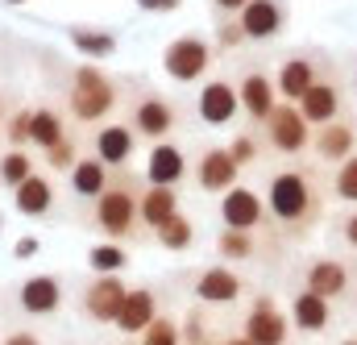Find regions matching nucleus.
<instances>
[{
  "label": "nucleus",
  "instance_id": "18",
  "mask_svg": "<svg viewBox=\"0 0 357 345\" xmlns=\"http://www.w3.org/2000/svg\"><path fill=\"white\" fill-rule=\"evenodd\" d=\"M299 112H303V121L312 125V129H320V125H328V121H337L341 117V87L337 80H320V84H312L303 96H299Z\"/></svg>",
  "mask_w": 357,
  "mask_h": 345
},
{
  "label": "nucleus",
  "instance_id": "47",
  "mask_svg": "<svg viewBox=\"0 0 357 345\" xmlns=\"http://www.w3.org/2000/svg\"><path fill=\"white\" fill-rule=\"evenodd\" d=\"M4 4H25V0H4Z\"/></svg>",
  "mask_w": 357,
  "mask_h": 345
},
{
  "label": "nucleus",
  "instance_id": "8",
  "mask_svg": "<svg viewBox=\"0 0 357 345\" xmlns=\"http://www.w3.org/2000/svg\"><path fill=\"white\" fill-rule=\"evenodd\" d=\"M195 112L204 125L212 129H225L241 117V100H237V84L233 80H208L199 87V100H195Z\"/></svg>",
  "mask_w": 357,
  "mask_h": 345
},
{
  "label": "nucleus",
  "instance_id": "5",
  "mask_svg": "<svg viewBox=\"0 0 357 345\" xmlns=\"http://www.w3.org/2000/svg\"><path fill=\"white\" fill-rule=\"evenodd\" d=\"M262 129H266V142H270V150H274V154L295 159V154H303V150L312 146V125L303 121L299 104L278 100V104L270 108V117L262 121Z\"/></svg>",
  "mask_w": 357,
  "mask_h": 345
},
{
  "label": "nucleus",
  "instance_id": "41",
  "mask_svg": "<svg viewBox=\"0 0 357 345\" xmlns=\"http://www.w3.org/2000/svg\"><path fill=\"white\" fill-rule=\"evenodd\" d=\"M183 0H137V8H146V13H175Z\"/></svg>",
  "mask_w": 357,
  "mask_h": 345
},
{
  "label": "nucleus",
  "instance_id": "51",
  "mask_svg": "<svg viewBox=\"0 0 357 345\" xmlns=\"http://www.w3.org/2000/svg\"><path fill=\"white\" fill-rule=\"evenodd\" d=\"M0 225H4V221H0Z\"/></svg>",
  "mask_w": 357,
  "mask_h": 345
},
{
  "label": "nucleus",
  "instance_id": "36",
  "mask_svg": "<svg viewBox=\"0 0 357 345\" xmlns=\"http://www.w3.org/2000/svg\"><path fill=\"white\" fill-rule=\"evenodd\" d=\"M42 159H46V167H50V171H71V167L79 163V142L67 133L63 142H54L50 150H42Z\"/></svg>",
  "mask_w": 357,
  "mask_h": 345
},
{
  "label": "nucleus",
  "instance_id": "4",
  "mask_svg": "<svg viewBox=\"0 0 357 345\" xmlns=\"http://www.w3.org/2000/svg\"><path fill=\"white\" fill-rule=\"evenodd\" d=\"M212 59H216V46L204 38V34H178L167 42L162 50V71L175 80V84H195L212 71Z\"/></svg>",
  "mask_w": 357,
  "mask_h": 345
},
{
  "label": "nucleus",
  "instance_id": "45",
  "mask_svg": "<svg viewBox=\"0 0 357 345\" xmlns=\"http://www.w3.org/2000/svg\"><path fill=\"white\" fill-rule=\"evenodd\" d=\"M216 345H254V342H250V337L241 333V337H225V342H216Z\"/></svg>",
  "mask_w": 357,
  "mask_h": 345
},
{
  "label": "nucleus",
  "instance_id": "43",
  "mask_svg": "<svg viewBox=\"0 0 357 345\" xmlns=\"http://www.w3.org/2000/svg\"><path fill=\"white\" fill-rule=\"evenodd\" d=\"M245 4H250V0H212V8H216L220 17H237Z\"/></svg>",
  "mask_w": 357,
  "mask_h": 345
},
{
  "label": "nucleus",
  "instance_id": "26",
  "mask_svg": "<svg viewBox=\"0 0 357 345\" xmlns=\"http://www.w3.org/2000/svg\"><path fill=\"white\" fill-rule=\"evenodd\" d=\"M67 138V121H63V112L59 108H29V146L33 150H50L54 142H63Z\"/></svg>",
  "mask_w": 357,
  "mask_h": 345
},
{
  "label": "nucleus",
  "instance_id": "44",
  "mask_svg": "<svg viewBox=\"0 0 357 345\" xmlns=\"http://www.w3.org/2000/svg\"><path fill=\"white\" fill-rule=\"evenodd\" d=\"M13 254H17V258H29V254H38V237H21Z\"/></svg>",
  "mask_w": 357,
  "mask_h": 345
},
{
  "label": "nucleus",
  "instance_id": "33",
  "mask_svg": "<svg viewBox=\"0 0 357 345\" xmlns=\"http://www.w3.org/2000/svg\"><path fill=\"white\" fill-rule=\"evenodd\" d=\"M333 196L341 204H357V154H349L345 163H337V175H333Z\"/></svg>",
  "mask_w": 357,
  "mask_h": 345
},
{
  "label": "nucleus",
  "instance_id": "1",
  "mask_svg": "<svg viewBox=\"0 0 357 345\" xmlns=\"http://www.w3.org/2000/svg\"><path fill=\"white\" fill-rule=\"evenodd\" d=\"M266 212L287 237H303L320 216V191L307 167H282L270 175Z\"/></svg>",
  "mask_w": 357,
  "mask_h": 345
},
{
  "label": "nucleus",
  "instance_id": "10",
  "mask_svg": "<svg viewBox=\"0 0 357 345\" xmlns=\"http://www.w3.org/2000/svg\"><path fill=\"white\" fill-rule=\"evenodd\" d=\"M125 295H129V287L121 283V274H96L88 287H84V312H88V321H96V325H116Z\"/></svg>",
  "mask_w": 357,
  "mask_h": 345
},
{
  "label": "nucleus",
  "instance_id": "40",
  "mask_svg": "<svg viewBox=\"0 0 357 345\" xmlns=\"http://www.w3.org/2000/svg\"><path fill=\"white\" fill-rule=\"evenodd\" d=\"M341 237H345V246H354L357 250V208L341 216Z\"/></svg>",
  "mask_w": 357,
  "mask_h": 345
},
{
  "label": "nucleus",
  "instance_id": "19",
  "mask_svg": "<svg viewBox=\"0 0 357 345\" xmlns=\"http://www.w3.org/2000/svg\"><path fill=\"white\" fill-rule=\"evenodd\" d=\"M312 150L324 159V163H345L349 154H357V133L349 121H328L320 129H312Z\"/></svg>",
  "mask_w": 357,
  "mask_h": 345
},
{
  "label": "nucleus",
  "instance_id": "37",
  "mask_svg": "<svg viewBox=\"0 0 357 345\" xmlns=\"http://www.w3.org/2000/svg\"><path fill=\"white\" fill-rule=\"evenodd\" d=\"M229 154H233V163L245 171V167H254V163H258L262 146H258V138H254V133H237V138L229 142Z\"/></svg>",
  "mask_w": 357,
  "mask_h": 345
},
{
  "label": "nucleus",
  "instance_id": "32",
  "mask_svg": "<svg viewBox=\"0 0 357 345\" xmlns=\"http://www.w3.org/2000/svg\"><path fill=\"white\" fill-rule=\"evenodd\" d=\"M88 266L96 274H121V270L129 266V254H125L121 246H112V242H100V246L88 250Z\"/></svg>",
  "mask_w": 357,
  "mask_h": 345
},
{
  "label": "nucleus",
  "instance_id": "50",
  "mask_svg": "<svg viewBox=\"0 0 357 345\" xmlns=\"http://www.w3.org/2000/svg\"><path fill=\"white\" fill-rule=\"evenodd\" d=\"M354 87H357V71H354Z\"/></svg>",
  "mask_w": 357,
  "mask_h": 345
},
{
  "label": "nucleus",
  "instance_id": "22",
  "mask_svg": "<svg viewBox=\"0 0 357 345\" xmlns=\"http://www.w3.org/2000/svg\"><path fill=\"white\" fill-rule=\"evenodd\" d=\"M303 287L316 291V295H324V300H337L349 287V266L341 258H312L307 270H303Z\"/></svg>",
  "mask_w": 357,
  "mask_h": 345
},
{
  "label": "nucleus",
  "instance_id": "11",
  "mask_svg": "<svg viewBox=\"0 0 357 345\" xmlns=\"http://www.w3.org/2000/svg\"><path fill=\"white\" fill-rule=\"evenodd\" d=\"M237 21H241L245 42H274L287 29V4L282 0H250L237 13Z\"/></svg>",
  "mask_w": 357,
  "mask_h": 345
},
{
  "label": "nucleus",
  "instance_id": "35",
  "mask_svg": "<svg viewBox=\"0 0 357 345\" xmlns=\"http://www.w3.org/2000/svg\"><path fill=\"white\" fill-rule=\"evenodd\" d=\"M0 133H4L8 150H29V108H17L13 117H4Z\"/></svg>",
  "mask_w": 357,
  "mask_h": 345
},
{
  "label": "nucleus",
  "instance_id": "15",
  "mask_svg": "<svg viewBox=\"0 0 357 345\" xmlns=\"http://www.w3.org/2000/svg\"><path fill=\"white\" fill-rule=\"evenodd\" d=\"M133 150H137V133H133L129 125H100L96 138H91V154H96L108 171L129 167Z\"/></svg>",
  "mask_w": 357,
  "mask_h": 345
},
{
  "label": "nucleus",
  "instance_id": "9",
  "mask_svg": "<svg viewBox=\"0 0 357 345\" xmlns=\"http://www.w3.org/2000/svg\"><path fill=\"white\" fill-rule=\"evenodd\" d=\"M237 100H241V112H245L254 125H262L270 117V108L278 104L274 75H270L266 67H245V71L237 75Z\"/></svg>",
  "mask_w": 357,
  "mask_h": 345
},
{
  "label": "nucleus",
  "instance_id": "49",
  "mask_svg": "<svg viewBox=\"0 0 357 345\" xmlns=\"http://www.w3.org/2000/svg\"><path fill=\"white\" fill-rule=\"evenodd\" d=\"M125 345H142V342H125Z\"/></svg>",
  "mask_w": 357,
  "mask_h": 345
},
{
  "label": "nucleus",
  "instance_id": "13",
  "mask_svg": "<svg viewBox=\"0 0 357 345\" xmlns=\"http://www.w3.org/2000/svg\"><path fill=\"white\" fill-rule=\"evenodd\" d=\"M220 221H225V229H245V233H254L262 221H266V204H262V196L258 191H250V187H229L225 196H220Z\"/></svg>",
  "mask_w": 357,
  "mask_h": 345
},
{
  "label": "nucleus",
  "instance_id": "39",
  "mask_svg": "<svg viewBox=\"0 0 357 345\" xmlns=\"http://www.w3.org/2000/svg\"><path fill=\"white\" fill-rule=\"evenodd\" d=\"M178 333H183V345H212L208 325H204V316H199V308L187 316V329H178Z\"/></svg>",
  "mask_w": 357,
  "mask_h": 345
},
{
  "label": "nucleus",
  "instance_id": "6",
  "mask_svg": "<svg viewBox=\"0 0 357 345\" xmlns=\"http://www.w3.org/2000/svg\"><path fill=\"white\" fill-rule=\"evenodd\" d=\"M175 125H178L175 104H171L167 96H158V91L137 96L133 108H129V129H133L137 138H146V142H167V138L175 133Z\"/></svg>",
  "mask_w": 357,
  "mask_h": 345
},
{
  "label": "nucleus",
  "instance_id": "3",
  "mask_svg": "<svg viewBox=\"0 0 357 345\" xmlns=\"http://www.w3.org/2000/svg\"><path fill=\"white\" fill-rule=\"evenodd\" d=\"M116 108V84L104 67L84 63L71 71V84H67V112L79 121V125H100L108 112Z\"/></svg>",
  "mask_w": 357,
  "mask_h": 345
},
{
  "label": "nucleus",
  "instance_id": "2",
  "mask_svg": "<svg viewBox=\"0 0 357 345\" xmlns=\"http://www.w3.org/2000/svg\"><path fill=\"white\" fill-rule=\"evenodd\" d=\"M137 179L133 175L121 171L108 179V187L91 200V221H96V229L104 233V237H112V242H125V237H133L137 233Z\"/></svg>",
  "mask_w": 357,
  "mask_h": 345
},
{
  "label": "nucleus",
  "instance_id": "16",
  "mask_svg": "<svg viewBox=\"0 0 357 345\" xmlns=\"http://www.w3.org/2000/svg\"><path fill=\"white\" fill-rule=\"evenodd\" d=\"M63 279L59 274H29L21 287H17V300L29 316H54L63 308Z\"/></svg>",
  "mask_w": 357,
  "mask_h": 345
},
{
  "label": "nucleus",
  "instance_id": "28",
  "mask_svg": "<svg viewBox=\"0 0 357 345\" xmlns=\"http://www.w3.org/2000/svg\"><path fill=\"white\" fill-rule=\"evenodd\" d=\"M67 38H71V46H75L79 54H88V59H108V54L116 50V38H112L108 29H91V25H71V29H67Z\"/></svg>",
  "mask_w": 357,
  "mask_h": 345
},
{
  "label": "nucleus",
  "instance_id": "29",
  "mask_svg": "<svg viewBox=\"0 0 357 345\" xmlns=\"http://www.w3.org/2000/svg\"><path fill=\"white\" fill-rule=\"evenodd\" d=\"M154 237H158V246H162V250H175V254H178V250H187V246L195 242V225H191L183 212H175L171 221H162V225L154 229Z\"/></svg>",
  "mask_w": 357,
  "mask_h": 345
},
{
  "label": "nucleus",
  "instance_id": "14",
  "mask_svg": "<svg viewBox=\"0 0 357 345\" xmlns=\"http://www.w3.org/2000/svg\"><path fill=\"white\" fill-rule=\"evenodd\" d=\"M287 333H291V321L282 316V308L270 295H258L245 316V337L254 345H287Z\"/></svg>",
  "mask_w": 357,
  "mask_h": 345
},
{
  "label": "nucleus",
  "instance_id": "27",
  "mask_svg": "<svg viewBox=\"0 0 357 345\" xmlns=\"http://www.w3.org/2000/svg\"><path fill=\"white\" fill-rule=\"evenodd\" d=\"M67 179H71V191H75V200H96L104 187H108V179H112V171L91 154V159H79L71 171H67Z\"/></svg>",
  "mask_w": 357,
  "mask_h": 345
},
{
  "label": "nucleus",
  "instance_id": "25",
  "mask_svg": "<svg viewBox=\"0 0 357 345\" xmlns=\"http://www.w3.org/2000/svg\"><path fill=\"white\" fill-rule=\"evenodd\" d=\"M13 208L21 216H46L54 208V183L42 171H33L21 187H13Z\"/></svg>",
  "mask_w": 357,
  "mask_h": 345
},
{
  "label": "nucleus",
  "instance_id": "38",
  "mask_svg": "<svg viewBox=\"0 0 357 345\" xmlns=\"http://www.w3.org/2000/svg\"><path fill=\"white\" fill-rule=\"evenodd\" d=\"M241 46H245L241 21L237 17H220V25H216V50H241Z\"/></svg>",
  "mask_w": 357,
  "mask_h": 345
},
{
  "label": "nucleus",
  "instance_id": "17",
  "mask_svg": "<svg viewBox=\"0 0 357 345\" xmlns=\"http://www.w3.org/2000/svg\"><path fill=\"white\" fill-rule=\"evenodd\" d=\"M187 175V154L178 142H154L150 146V159H146V183H158V187H178Z\"/></svg>",
  "mask_w": 357,
  "mask_h": 345
},
{
  "label": "nucleus",
  "instance_id": "7",
  "mask_svg": "<svg viewBox=\"0 0 357 345\" xmlns=\"http://www.w3.org/2000/svg\"><path fill=\"white\" fill-rule=\"evenodd\" d=\"M191 175H195L199 191H208V196H225L229 187H237L241 167L233 163L229 146H208V150H199V159H195Z\"/></svg>",
  "mask_w": 357,
  "mask_h": 345
},
{
  "label": "nucleus",
  "instance_id": "23",
  "mask_svg": "<svg viewBox=\"0 0 357 345\" xmlns=\"http://www.w3.org/2000/svg\"><path fill=\"white\" fill-rule=\"evenodd\" d=\"M328 321H333V300H324V295H316L307 287L295 291V300H291V325L299 333H324Z\"/></svg>",
  "mask_w": 357,
  "mask_h": 345
},
{
  "label": "nucleus",
  "instance_id": "46",
  "mask_svg": "<svg viewBox=\"0 0 357 345\" xmlns=\"http://www.w3.org/2000/svg\"><path fill=\"white\" fill-rule=\"evenodd\" d=\"M341 345H357V337H349V342H341Z\"/></svg>",
  "mask_w": 357,
  "mask_h": 345
},
{
  "label": "nucleus",
  "instance_id": "12",
  "mask_svg": "<svg viewBox=\"0 0 357 345\" xmlns=\"http://www.w3.org/2000/svg\"><path fill=\"white\" fill-rule=\"evenodd\" d=\"M324 80V71H320V63H316V54H291V59H282V67L274 71V91L287 100V104H299V96L307 91L312 84H320Z\"/></svg>",
  "mask_w": 357,
  "mask_h": 345
},
{
  "label": "nucleus",
  "instance_id": "34",
  "mask_svg": "<svg viewBox=\"0 0 357 345\" xmlns=\"http://www.w3.org/2000/svg\"><path fill=\"white\" fill-rule=\"evenodd\" d=\"M142 345H183V333H178V321L175 316H154L150 329L142 333Z\"/></svg>",
  "mask_w": 357,
  "mask_h": 345
},
{
  "label": "nucleus",
  "instance_id": "20",
  "mask_svg": "<svg viewBox=\"0 0 357 345\" xmlns=\"http://www.w3.org/2000/svg\"><path fill=\"white\" fill-rule=\"evenodd\" d=\"M241 291H245V283L233 266H208L195 279V300L199 304H233Z\"/></svg>",
  "mask_w": 357,
  "mask_h": 345
},
{
  "label": "nucleus",
  "instance_id": "30",
  "mask_svg": "<svg viewBox=\"0 0 357 345\" xmlns=\"http://www.w3.org/2000/svg\"><path fill=\"white\" fill-rule=\"evenodd\" d=\"M216 250H220V258H229V262H245L258 254V237L245 233V229H225L216 237Z\"/></svg>",
  "mask_w": 357,
  "mask_h": 345
},
{
  "label": "nucleus",
  "instance_id": "42",
  "mask_svg": "<svg viewBox=\"0 0 357 345\" xmlns=\"http://www.w3.org/2000/svg\"><path fill=\"white\" fill-rule=\"evenodd\" d=\"M0 345H42V337H38V333H29V329H17V333H8Z\"/></svg>",
  "mask_w": 357,
  "mask_h": 345
},
{
  "label": "nucleus",
  "instance_id": "31",
  "mask_svg": "<svg viewBox=\"0 0 357 345\" xmlns=\"http://www.w3.org/2000/svg\"><path fill=\"white\" fill-rule=\"evenodd\" d=\"M33 171H38V167H33L29 150H8V154H0V183H4L8 191H13V187H21Z\"/></svg>",
  "mask_w": 357,
  "mask_h": 345
},
{
  "label": "nucleus",
  "instance_id": "24",
  "mask_svg": "<svg viewBox=\"0 0 357 345\" xmlns=\"http://www.w3.org/2000/svg\"><path fill=\"white\" fill-rule=\"evenodd\" d=\"M178 212V191L175 187H158V183H146L137 191V221L146 229H158L162 221H171Z\"/></svg>",
  "mask_w": 357,
  "mask_h": 345
},
{
  "label": "nucleus",
  "instance_id": "21",
  "mask_svg": "<svg viewBox=\"0 0 357 345\" xmlns=\"http://www.w3.org/2000/svg\"><path fill=\"white\" fill-rule=\"evenodd\" d=\"M154 316H158V295H154L150 287H133V291L125 295V304H121L116 329H121L125 337H142Z\"/></svg>",
  "mask_w": 357,
  "mask_h": 345
},
{
  "label": "nucleus",
  "instance_id": "48",
  "mask_svg": "<svg viewBox=\"0 0 357 345\" xmlns=\"http://www.w3.org/2000/svg\"><path fill=\"white\" fill-rule=\"evenodd\" d=\"M0 125H4V108H0Z\"/></svg>",
  "mask_w": 357,
  "mask_h": 345
}]
</instances>
